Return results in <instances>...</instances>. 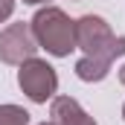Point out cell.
Instances as JSON below:
<instances>
[{
	"instance_id": "6da1fadb",
	"label": "cell",
	"mask_w": 125,
	"mask_h": 125,
	"mask_svg": "<svg viewBox=\"0 0 125 125\" xmlns=\"http://www.w3.org/2000/svg\"><path fill=\"white\" fill-rule=\"evenodd\" d=\"M32 35L38 41L41 50H47L50 55L64 58L76 50V21L67 18V12H61L58 6H44L35 12V18L29 21Z\"/></svg>"
},
{
	"instance_id": "7a4b0ae2",
	"label": "cell",
	"mask_w": 125,
	"mask_h": 125,
	"mask_svg": "<svg viewBox=\"0 0 125 125\" xmlns=\"http://www.w3.org/2000/svg\"><path fill=\"white\" fill-rule=\"evenodd\" d=\"M18 84L21 90L29 96L32 102L44 105L47 99H52L58 90V76H55V67L47 64L44 58H26L23 64H18Z\"/></svg>"
},
{
	"instance_id": "3957f363",
	"label": "cell",
	"mask_w": 125,
	"mask_h": 125,
	"mask_svg": "<svg viewBox=\"0 0 125 125\" xmlns=\"http://www.w3.org/2000/svg\"><path fill=\"white\" fill-rule=\"evenodd\" d=\"M38 41L32 35L29 23H9L0 29V61L3 64H23L26 58H35Z\"/></svg>"
},
{
	"instance_id": "277c9868",
	"label": "cell",
	"mask_w": 125,
	"mask_h": 125,
	"mask_svg": "<svg viewBox=\"0 0 125 125\" xmlns=\"http://www.w3.org/2000/svg\"><path fill=\"white\" fill-rule=\"evenodd\" d=\"M111 35H114V32H111V23H108L105 18H99V15H84V18L76 21V50H82L84 55H93V52H99V50L108 44Z\"/></svg>"
},
{
	"instance_id": "5b68a950",
	"label": "cell",
	"mask_w": 125,
	"mask_h": 125,
	"mask_svg": "<svg viewBox=\"0 0 125 125\" xmlns=\"http://www.w3.org/2000/svg\"><path fill=\"white\" fill-rule=\"evenodd\" d=\"M50 116H52V125H96V119L73 96H52Z\"/></svg>"
},
{
	"instance_id": "8992f818",
	"label": "cell",
	"mask_w": 125,
	"mask_h": 125,
	"mask_svg": "<svg viewBox=\"0 0 125 125\" xmlns=\"http://www.w3.org/2000/svg\"><path fill=\"white\" fill-rule=\"evenodd\" d=\"M111 73V64L102 61V58H93V55H82L79 61H76V76L82 79V82H102L105 76Z\"/></svg>"
},
{
	"instance_id": "52a82bcc",
	"label": "cell",
	"mask_w": 125,
	"mask_h": 125,
	"mask_svg": "<svg viewBox=\"0 0 125 125\" xmlns=\"http://www.w3.org/2000/svg\"><path fill=\"white\" fill-rule=\"evenodd\" d=\"M0 125H29V114L21 105H0Z\"/></svg>"
},
{
	"instance_id": "ba28073f",
	"label": "cell",
	"mask_w": 125,
	"mask_h": 125,
	"mask_svg": "<svg viewBox=\"0 0 125 125\" xmlns=\"http://www.w3.org/2000/svg\"><path fill=\"white\" fill-rule=\"evenodd\" d=\"M12 12H15V0H0V23H3V21H9V18H12Z\"/></svg>"
},
{
	"instance_id": "9c48e42d",
	"label": "cell",
	"mask_w": 125,
	"mask_h": 125,
	"mask_svg": "<svg viewBox=\"0 0 125 125\" xmlns=\"http://www.w3.org/2000/svg\"><path fill=\"white\" fill-rule=\"evenodd\" d=\"M23 3H29V6H38V3H47V6H50V0H23Z\"/></svg>"
},
{
	"instance_id": "30bf717a",
	"label": "cell",
	"mask_w": 125,
	"mask_h": 125,
	"mask_svg": "<svg viewBox=\"0 0 125 125\" xmlns=\"http://www.w3.org/2000/svg\"><path fill=\"white\" fill-rule=\"evenodd\" d=\"M119 82L125 84V64H122V70H119Z\"/></svg>"
},
{
	"instance_id": "8fae6325",
	"label": "cell",
	"mask_w": 125,
	"mask_h": 125,
	"mask_svg": "<svg viewBox=\"0 0 125 125\" xmlns=\"http://www.w3.org/2000/svg\"><path fill=\"white\" fill-rule=\"evenodd\" d=\"M122 119H125V105H122Z\"/></svg>"
},
{
	"instance_id": "7c38bea8",
	"label": "cell",
	"mask_w": 125,
	"mask_h": 125,
	"mask_svg": "<svg viewBox=\"0 0 125 125\" xmlns=\"http://www.w3.org/2000/svg\"><path fill=\"white\" fill-rule=\"evenodd\" d=\"M44 125H52V122H44Z\"/></svg>"
}]
</instances>
